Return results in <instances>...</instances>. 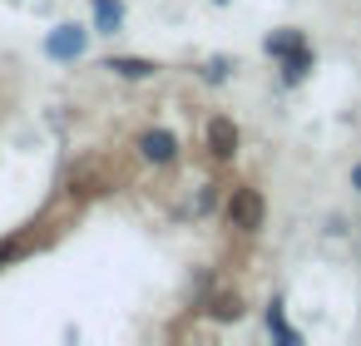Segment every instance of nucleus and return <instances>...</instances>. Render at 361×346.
<instances>
[{"label": "nucleus", "mask_w": 361, "mask_h": 346, "mask_svg": "<svg viewBox=\"0 0 361 346\" xmlns=\"http://www.w3.org/2000/svg\"><path fill=\"white\" fill-rule=\"evenodd\" d=\"M262 218H267V198H262V188L238 183V188H233V198H228V223H233L238 233H257V228H262Z\"/></svg>", "instance_id": "1"}, {"label": "nucleus", "mask_w": 361, "mask_h": 346, "mask_svg": "<svg viewBox=\"0 0 361 346\" xmlns=\"http://www.w3.org/2000/svg\"><path fill=\"white\" fill-rule=\"evenodd\" d=\"M134 149H139V159L144 163H154V168H169V163H178V134L173 129H144L139 139H134Z\"/></svg>", "instance_id": "2"}, {"label": "nucleus", "mask_w": 361, "mask_h": 346, "mask_svg": "<svg viewBox=\"0 0 361 346\" xmlns=\"http://www.w3.org/2000/svg\"><path fill=\"white\" fill-rule=\"evenodd\" d=\"M203 144H208V154H213L218 163H228V159H238V149H243V129H238L228 114H213L208 129H203Z\"/></svg>", "instance_id": "3"}, {"label": "nucleus", "mask_w": 361, "mask_h": 346, "mask_svg": "<svg viewBox=\"0 0 361 346\" xmlns=\"http://www.w3.org/2000/svg\"><path fill=\"white\" fill-rule=\"evenodd\" d=\"M104 70H114L119 80H154V75H159V65L144 60V55H109Z\"/></svg>", "instance_id": "4"}, {"label": "nucleus", "mask_w": 361, "mask_h": 346, "mask_svg": "<svg viewBox=\"0 0 361 346\" xmlns=\"http://www.w3.org/2000/svg\"><path fill=\"white\" fill-rule=\"evenodd\" d=\"M312 65H317V55H312V45L302 40L297 50H287V55H282V85H302V80L312 75Z\"/></svg>", "instance_id": "5"}, {"label": "nucleus", "mask_w": 361, "mask_h": 346, "mask_svg": "<svg viewBox=\"0 0 361 346\" xmlns=\"http://www.w3.org/2000/svg\"><path fill=\"white\" fill-rule=\"evenodd\" d=\"M80 50H85V30H80V25H60V30L50 35V55H55V60H75Z\"/></svg>", "instance_id": "6"}, {"label": "nucleus", "mask_w": 361, "mask_h": 346, "mask_svg": "<svg viewBox=\"0 0 361 346\" xmlns=\"http://www.w3.org/2000/svg\"><path fill=\"white\" fill-rule=\"evenodd\" d=\"M267 331H272V341H277V346H302V331H292V326H287V316H282V297H272V302H267Z\"/></svg>", "instance_id": "7"}, {"label": "nucleus", "mask_w": 361, "mask_h": 346, "mask_svg": "<svg viewBox=\"0 0 361 346\" xmlns=\"http://www.w3.org/2000/svg\"><path fill=\"white\" fill-rule=\"evenodd\" d=\"M119 25H124V6H119V0H94V30L114 35Z\"/></svg>", "instance_id": "8"}, {"label": "nucleus", "mask_w": 361, "mask_h": 346, "mask_svg": "<svg viewBox=\"0 0 361 346\" xmlns=\"http://www.w3.org/2000/svg\"><path fill=\"white\" fill-rule=\"evenodd\" d=\"M203 311H208V316H218V321H238V316H243V297H238V292H218Z\"/></svg>", "instance_id": "9"}, {"label": "nucleus", "mask_w": 361, "mask_h": 346, "mask_svg": "<svg viewBox=\"0 0 361 346\" xmlns=\"http://www.w3.org/2000/svg\"><path fill=\"white\" fill-rule=\"evenodd\" d=\"M302 40H307V35H302V30H272V35H267V45H262V50H267V55H272V60H282V55H287V50H297V45H302Z\"/></svg>", "instance_id": "10"}, {"label": "nucleus", "mask_w": 361, "mask_h": 346, "mask_svg": "<svg viewBox=\"0 0 361 346\" xmlns=\"http://www.w3.org/2000/svg\"><path fill=\"white\" fill-rule=\"evenodd\" d=\"M25 237H6V242H0V267H6V262H16V257H25Z\"/></svg>", "instance_id": "11"}, {"label": "nucleus", "mask_w": 361, "mask_h": 346, "mask_svg": "<svg viewBox=\"0 0 361 346\" xmlns=\"http://www.w3.org/2000/svg\"><path fill=\"white\" fill-rule=\"evenodd\" d=\"M203 75H208V80H223V75H228V60H208V70H203Z\"/></svg>", "instance_id": "12"}, {"label": "nucleus", "mask_w": 361, "mask_h": 346, "mask_svg": "<svg viewBox=\"0 0 361 346\" xmlns=\"http://www.w3.org/2000/svg\"><path fill=\"white\" fill-rule=\"evenodd\" d=\"M351 188H356V193H361V163H356V168H351Z\"/></svg>", "instance_id": "13"}, {"label": "nucleus", "mask_w": 361, "mask_h": 346, "mask_svg": "<svg viewBox=\"0 0 361 346\" xmlns=\"http://www.w3.org/2000/svg\"><path fill=\"white\" fill-rule=\"evenodd\" d=\"M218 6H228V0H218Z\"/></svg>", "instance_id": "14"}]
</instances>
